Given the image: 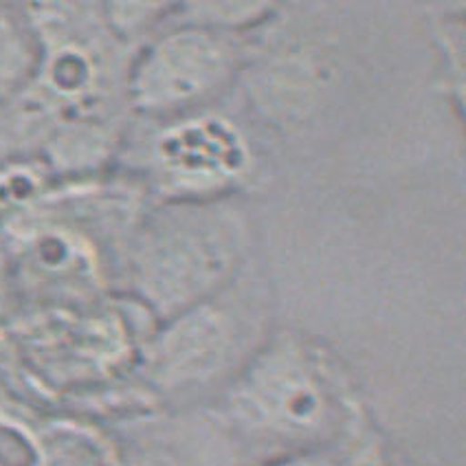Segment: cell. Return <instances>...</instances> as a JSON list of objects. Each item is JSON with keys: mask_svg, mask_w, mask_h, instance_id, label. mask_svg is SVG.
Listing matches in <instances>:
<instances>
[{"mask_svg": "<svg viewBox=\"0 0 466 466\" xmlns=\"http://www.w3.org/2000/svg\"><path fill=\"white\" fill-rule=\"evenodd\" d=\"M0 466H102L77 429L46 422L0 376Z\"/></svg>", "mask_w": 466, "mask_h": 466, "instance_id": "6da1fadb", "label": "cell"}, {"mask_svg": "<svg viewBox=\"0 0 466 466\" xmlns=\"http://www.w3.org/2000/svg\"><path fill=\"white\" fill-rule=\"evenodd\" d=\"M35 29L23 12L0 7V108H5L34 76Z\"/></svg>", "mask_w": 466, "mask_h": 466, "instance_id": "7a4b0ae2", "label": "cell"}]
</instances>
